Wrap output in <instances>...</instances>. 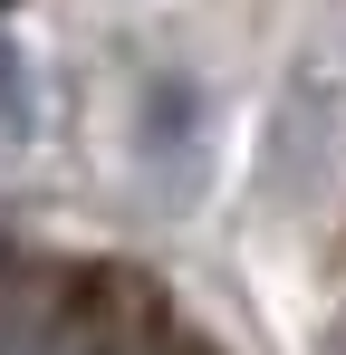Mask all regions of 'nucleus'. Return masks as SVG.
Instances as JSON below:
<instances>
[{"mask_svg": "<svg viewBox=\"0 0 346 355\" xmlns=\"http://www.w3.org/2000/svg\"><path fill=\"white\" fill-rule=\"evenodd\" d=\"M106 355H115V346H106Z\"/></svg>", "mask_w": 346, "mask_h": 355, "instance_id": "obj_1", "label": "nucleus"}]
</instances>
